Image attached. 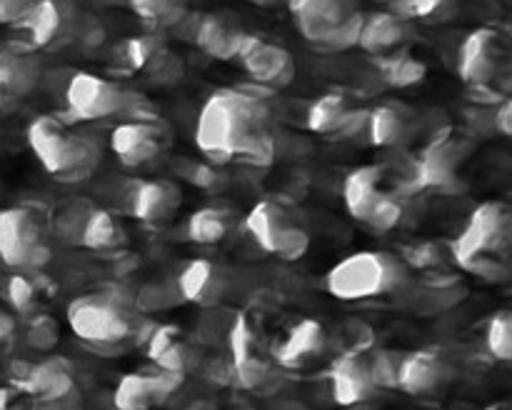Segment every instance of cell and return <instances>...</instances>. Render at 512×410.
Segmentation results:
<instances>
[{"label": "cell", "instance_id": "277c9868", "mask_svg": "<svg viewBox=\"0 0 512 410\" xmlns=\"http://www.w3.org/2000/svg\"><path fill=\"white\" fill-rule=\"evenodd\" d=\"M510 213L503 203H480L468 218V225L453 243V255L463 268L488 280L505 275L503 260H493L508 245Z\"/></svg>", "mask_w": 512, "mask_h": 410}, {"label": "cell", "instance_id": "7402d4cb", "mask_svg": "<svg viewBox=\"0 0 512 410\" xmlns=\"http://www.w3.org/2000/svg\"><path fill=\"white\" fill-rule=\"evenodd\" d=\"M178 290L185 300L195 305L218 303L225 290V278L210 260H190L178 275Z\"/></svg>", "mask_w": 512, "mask_h": 410}, {"label": "cell", "instance_id": "44dd1931", "mask_svg": "<svg viewBox=\"0 0 512 410\" xmlns=\"http://www.w3.org/2000/svg\"><path fill=\"white\" fill-rule=\"evenodd\" d=\"M40 78V65L35 58L0 50V113L20 103Z\"/></svg>", "mask_w": 512, "mask_h": 410}, {"label": "cell", "instance_id": "52a82bcc", "mask_svg": "<svg viewBox=\"0 0 512 410\" xmlns=\"http://www.w3.org/2000/svg\"><path fill=\"white\" fill-rule=\"evenodd\" d=\"M68 325L80 340L93 345H118L133 333V320L110 295H83L68 305Z\"/></svg>", "mask_w": 512, "mask_h": 410}, {"label": "cell", "instance_id": "d6a6232c", "mask_svg": "<svg viewBox=\"0 0 512 410\" xmlns=\"http://www.w3.org/2000/svg\"><path fill=\"white\" fill-rule=\"evenodd\" d=\"M163 35H140V38H130L125 40L123 48H120V55H123L125 65L130 70H143L158 58V53L163 50Z\"/></svg>", "mask_w": 512, "mask_h": 410}, {"label": "cell", "instance_id": "5bb4252c", "mask_svg": "<svg viewBox=\"0 0 512 410\" xmlns=\"http://www.w3.org/2000/svg\"><path fill=\"white\" fill-rule=\"evenodd\" d=\"M330 383H333L335 403L340 405H360L373 398L378 390L370 358L363 353H348L335 360L330 368Z\"/></svg>", "mask_w": 512, "mask_h": 410}, {"label": "cell", "instance_id": "4dcf8cb0", "mask_svg": "<svg viewBox=\"0 0 512 410\" xmlns=\"http://www.w3.org/2000/svg\"><path fill=\"white\" fill-rule=\"evenodd\" d=\"M233 228V215L225 208H200L190 215L188 235L193 243H220Z\"/></svg>", "mask_w": 512, "mask_h": 410}, {"label": "cell", "instance_id": "ba28073f", "mask_svg": "<svg viewBox=\"0 0 512 410\" xmlns=\"http://www.w3.org/2000/svg\"><path fill=\"white\" fill-rule=\"evenodd\" d=\"M0 260L10 268H43L50 260L40 218L30 208L0 210Z\"/></svg>", "mask_w": 512, "mask_h": 410}, {"label": "cell", "instance_id": "3957f363", "mask_svg": "<svg viewBox=\"0 0 512 410\" xmlns=\"http://www.w3.org/2000/svg\"><path fill=\"white\" fill-rule=\"evenodd\" d=\"M408 265L393 253L385 250H360L340 260L328 275L330 295L340 300H368L378 295H388L405 285Z\"/></svg>", "mask_w": 512, "mask_h": 410}, {"label": "cell", "instance_id": "f35d334b", "mask_svg": "<svg viewBox=\"0 0 512 410\" xmlns=\"http://www.w3.org/2000/svg\"><path fill=\"white\" fill-rule=\"evenodd\" d=\"M10 333H13V318L5 313H0V343H3Z\"/></svg>", "mask_w": 512, "mask_h": 410}, {"label": "cell", "instance_id": "e0dca14e", "mask_svg": "<svg viewBox=\"0 0 512 410\" xmlns=\"http://www.w3.org/2000/svg\"><path fill=\"white\" fill-rule=\"evenodd\" d=\"M465 158L463 140H455L453 133H445L435 138L433 143L425 148L418 163V183L428 185V188H438V185H448L455 180L460 163Z\"/></svg>", "mask_w": 512, "mask_h": 410}, {"label": "cell", "instance_id": "d4e9b609", "mask_svg": "<svg viewBox=\"0 0 512 410\" xmlns=\"http://www.w3.org/2000/svg\"><path fill=\"white\" fill-rule=\"evenodd\" d=\"M228 340L230 353H233L235 375H238V380L245 388H253V385H258L260 380L265 378V365L260 363L258 355H255V335L245 315H238V318H235Z\"/></svg>", "mask_w": 512, "mask_h": 410}, {"label": "cell", "instance_id": "7c38bea8", "mask_svg": "<svg viewBox=\"0 0 512 410\" xmlns=\"http://www.w3.org/2000/svg\"><path fill=\"white\" fill-rule=\"evenodd\" d=\"M500 38L493 28H478L463 40L458 53V73L473 88H483L498 73Z\"/></svg>", "mask_w": 512, "mask_h": 410}, {"label": "cell", "instance_id": "ab89813d", "mask_svg": "<svg viewBox=\"0 0 512 410\" xmlns=\"http://www.w3.org/2000/svg\"><path fill=\"white\" fill-rule=\"evenodd\" d=\"M485 410H500V408H485Z\"/></svg>", "mask_w": 512, "mask_h": 410}, {"label": "cell", "instance_id": "30bf717a", "mask_svg": "<svg viewBox=\"0 0 512 410\" xmlns=\"http://www.w3.org/2000/svg\"><path fill=\"white\" fill-rule=\"evenodd\" d=\"M238 60L255 83L268 85V88H283L295 78L293 55L260 35H245Z\"/></svg>", "mask_w": 512, "mask_h": 410}, {"label": "cell", "instance_id": "8992f818", "mask_svg": "<svg viewBox=\"0 0 512 410\" xmlns=\"http://www.w3.org/2000/svg\"><path fill=\"white\" fill-rule=\"evenodd\" d=\"M245 228L255 243L283 260H298L308 253L310 235L293 220L280 200L265 198L245 215Z\"/></svg>", "mask_w": 512, "mask_h": 410}, {"label": "cell", "instance_id": "484cf974", "mask_svg": "<svg viewBox=\"0 0 512 410\" xmlns=\"http://www.w3.org/2000/svg\"><path fill=\"white\" fill-rule=\"evenodd\" d=\"M368 135L370 143L378 148H395L405 143L410 135V118L398 105H378L368 113Z\"/></svg>", "mask_w": 512, "mask_h": 410}, {"label": "cell", "instance_id": "4fadbf2b", "mask_svg": "<svg viewBox=\"0 0 512 410\" xmlns=\"http://www.w3.org/2000/svg\"><path fill=\"white\" fill-rule=\"evenodd\" d=\"M163 145V130L148 120H128L110 133V148L118 155L120 163L130 165V168L153 160L163 150Z\"/></svg>", "mask_w": 512, "mask_h": 410}, {"label": "cell", "instance_id": "74e56055", "mask_svg": "<svg viewBox=\"0 0 512 410\" xmlns=\"http://www.w3.org/2000/svg\"><path fill=\"white\" fill-rule=\"evenodd\" d=\"M512 103L508 98L500 100V108H498V115H495V125H498V130L503 135H512Z\"/></svg>", "mask_w": 512, "mask_h": 410}, {"label": "cell", "instance_id": "ac0fdd59", "mask_svg": "<svg viewBox=\"0 0 512 410\" xmlns=\"http://www.w3.org/2000/svg\"><path fill=\"white\" fill-rule=\"evenodd\" d=\"M180 205V190L165 180H138L130 185L128 210L143 223H160Z\"/></svg>", "mask_w": 512, "mask_h": 410}, {"label": "cell", "instance_id": "e575fe53", "mask_svg": "<svg viewBox=\"0 0 512 410\" xmlns=\"http://www.w3.org/2000/svg\"><path fill=\"white\" fill-rule=\"evenodd\" d=\"M8 300L18 313H30L35 308V285L23 275L8 280Z\"/></svg>", "mask_w": 512, "mask_h": 410}, {"label": "cell", "instance_id": "6da1fadb", "mask_svg": "<svg viewBox=\"0 0 512 410\" xmlns=\"http://www.w3.org/2000/svg\"><path fill=\"white\" fill-rule=\"evenodd\" d=\"M268 123V108L255 95L243 90H215L198 115L195 143L213 163L245 160L265 165L275 155Z\"/></svg>", "mask_w": 512, "mask_h": 410}, {"label": "cell", "instance_id": "4316f807", "mask_svg": "<svg viewBox=\"0 0 512 410\" xmlns=\"http://www.w3.org/2000/svg\"><path fill=\"white\" fill-rule=\"evenodd\" d=\"M323 343V325L318 320H300L278 348V360L283 365H290V368L303 365L310 355H318L323 350Z\"/></svg>", "mask_w": 512, "mask_h": 410}, {"label": "cell", "instance_id": "8d00e7d4", "mask_svg": "<svg viewBox=\"0 0 512 410\" xmlns=\"http://www.w3.org/2000/svg\"><path fill=\"white\" fill-rule=\"evenodd\" d=\"M30 10H33V3H25V0H0V23L20 25L28 18Z\"/></svg>", "mask_w": 512, "mask_h": 410}, {"label": "cell", "instance_id": "ffe728a7", "mask_svg": "<svg viewBox=\"0 0 512 410\" xmlns=\"http://www.w3.org/2000/svg\"><path fill=\"white\" fill-rule=\"evenodd\" d=\"M245 30L220 15H203L193 30V40L205 55L215 60H233L238 58L240 45L245 40Z\"/></svg>", "mask_w": 512, "mask_h": 410}, {"label": "cell", "instance_id": "8fae6325", "mask_svg": "<svg viewBox=\"0 0 512 410\" xmlns=\"http://www.w3.org/2000/svg\"><path fill=\"white\" fill-rule=\"evenodd\" d=\"M183 375L175 373H128L115 388L113 403L118 410H150L165 403L180 388Z\"/></svg>", "mask_w": 512, "mask_h": 410}, {"label": "cell", "instance_id": "603a6c76", "mask_svg": "<svg viewBox=\"0 0 512 410\" xmlns=\"http://www.w3.org/2000/svg\"><path fill=\"white\" fill-rule=\"evenodd\" d=\"M405 38H408V20L390 10H378V13L365 15L358 45L368 53L380 55L388 50H398Z\"/></svg>", "mask_w": 512, "mask_h": 410}, {"label": "cell", "instance_id": "9a60e30c", "mask_svg": "<svg viewBox=\"0 0 512 410\" xmlns=\"http://www.w3.org/2000/svg\"><path fill=\"white\" fill-rule=\"evenodd\" d=\"M368 120L365 110H350L340 93H325L315 100L305 115V125L320 135H355Z\"/></svg>", "mask_w": 512, "mask_h": 410}, {"label": "cell", "instance_id": "f546056e", "mask_svg": "<svg viewBox=\"0 0 512 410\" xmlns=\"http://www.w3.org/2000/svg\"><path fill=\"white\" fill-rule=\"evenodd\" d=\"M85 248L93 250H113L125 240L123 225L118 223L113 213L108 210H90L88 218L83 223V233H80Z\"/></svg>", "mask_w": 512, "mask_h": 410}, {"label": "cell", "instance_id": "d6986e66", "mask_svg": "<svg viewBox=\"0 0 512 410\" xmlns=\"http://www.w3.org/2000/svg\"><path fill=\"white\" fill-rule=\"evenodd\" d=\"M15 380L25 393L40 398V403H53V400L75 393L73 375H70L68 363L63 358L43 360L38 365H23V373Z\"/></svg>", "mask_w": 512, "mask_h": 410}, {"label": "cell", "instance_id": "cb8c5ba5", "mask_svg": "<svg viewBox=\"0 0 512 410\" xmlns=\"http://www.w3.org/2000/svg\"><path fill=\"white\" fill-rule=\"evenodd\" d=\"M445 378V363L430 350H418L400 358L398 365V388L405 393H430L438 388Z\"/></svg>", "mask_w": 512, "mask_h": 410}, {"label": "cell", "instance_id": "d590c367", "mask_svg": "<svg viewBox=\"0 0 512 410\" xmlns=\"http://www.w3.org/2000/svg\"><path fill=\"white\" fill-rule=\"evenodd\" d=\"M28 340L30 345L38 350L53 348V345L58 343V325H55V320L48 318V315H38V318L30 323Z\"/></svg>", "mask_w": 512, "mask_h": 410}, {"label": "cell", "instance_id": "5b68a950", "mask_svg": "<svg viewBox=\"0 0 512 410\" xmlns=\"http://www.w3.org/2000/svg\"><path fill=\"white\" fill-rule=\"evenodd\" d=\"M300 35L313 48L338 53L355 48L363 30L365 13L345 0H298L290 3Z\"/></svg>", "mask_w": 512, "mask_h": 410}, {"label": "cell", "instance_id": "2e32d148", "mask_svg": "<svg viewBox=\"0 0 512 410\" xmlns=\"http://www.w3.org/2000/svg\"><path fill=\"white\" fill-rule=\"evenodd\" d=\"M380 185H383V168L380 165H363V168H355L353 173H348L343 183V200L355 220L368 225L378 205L388 198L390 193H385Z\"/></svg>", "mask_w": 512, "mask_h": 410}, {"label": "cell", "instance_id": "9c48e42d", "mask_svg": "<svg viewBox=\"0 0 512 410\" xmlns=\"http://www.w3.org/2000/svg\"><path fill=\"white\" fill-rule=\"evenodd\" d=\"M65 103L73 120H103L128 105L118 83L95 73H75L65 88Z\"/></svg>", "mask_w": 512, "mask_h": 410}, {"label": "cell", "instance_id": "f1b7e54d", "mask_svg": "<svg viewBox=\"0 0 512 410\" xmlns=\"http://www.w3.org/2000/svg\"><path fill=\"white\" fill-rule=\"evenodd\" d=\"M138 15L140 23L148 28V33L163 35L165 30L180 28L188 20L190 10L180 3H165V0H140L130 5Z\"/></svg>", "mask_w": 512, "mask_h": 410}, {"label": "cell", "instance_id": "836d02e7", "mask_svg": "<svg viewBox=\"0 0 512 410\" xmlns=\"http://www.w3.org/2000/svg\"><path fill=\"white\" fill-rule=\"evenodd\" d=\"M485 343H488V350L498 360L512 358V315L508 310H500V313H495L490 318Z\"/></svg>", "mask_w": 512, "mask_h": 410}, {"label": "cell", "instance_id": "1f68e13d", "mask_svg": "<svg viewBox=\"0 0 512 410\" xmlns=\"http://www.w3.org/2000/svg\"><path fill=\"white\" fill-rule=\"evenodd\" d=\"M380 70H383L385 83L393 88H413V85L423 83L428 75L425 63L408 53H393L390 58H380Z\"/></svg>", "mask_w": 512, "mask_h": 410}, {"label": "cell", "instance_id": "83f0119b", "mask_svg": "<svg viewBox=\"0 0 512 410\" xmlns=\"http://www.w3.org/2000/svg\"><path fill=\"white\" fill-rule=\"evenodd\" d=\"M28 33L33 48L50 45L65 28V8L58 3H33L28 18L18 25Z\"/></svg>", "mask_w": 512, "mask_h": 410}, {"label": "cell", "instance_id": "7a4b0ae2", "mask_svg": "<svg viewBox=\"0 0 512 410\" xmlns=\"http://www.w3.org/2000/svg\"><path fill=\"white\" fill-rule=\"evenodd\" d=\"M28 145L50 175L60 180H78L98 163V145L93 138L70 130L65 120L40 115L28 125Z\"/></svg>", "mask_w": 512, "mask_h": 410}]
</instances>
